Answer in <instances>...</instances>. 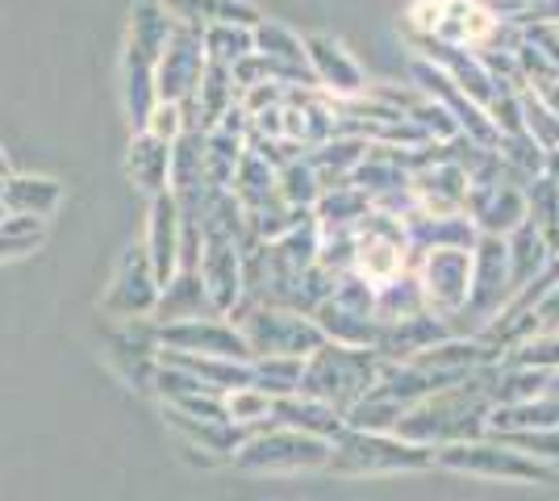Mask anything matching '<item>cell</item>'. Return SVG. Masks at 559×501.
I'll list each match as a JSON object with an SVG mask.
<instances>
[{"mask_svg":"<svg viewBox=\"0 0 559 501\" xmlns=\"http://www.w3.org/2000/svg\"><path fill=\"white\" fill-rule=\"evenodd\" d=\"M489 381L492 363L480 368V372H472L467 381L430 393L426 402L405 409V418L396 422L393 434L409 439V443H421V448H447V443H464V439L489 434Z\"/></svg>","mask_w":559,"mask_h":501,"instance_id":"6da1fadb","label":"cell"},{"mask_svg":"<svg viewBox=\"0 0 559 501\" xmlns=\"http://www.w3.org/2000/svg\"><path fill=\"white\" fill-rule=\"evenodd\" d=\"M435 464V448L409 443L393 430H343L330 448L326 473L338 477H389V473H421Z\"/></svg>","mask_w":559,"mask_h":501,"instance_id":"7a4b0ae2","label":"cell"},{"mask_svg":"<svg viewBox=\"0 0 559 501\" xmlns=\"http://www.w3.org/2000/svg\"><path fill=\"white\" fill-rule=\"evenodd\" d=\"M376 372H380V356H376V351L322 343L313 356L305 359L301 393L305 397L326 402V406H334L338 414H347V409L376 384Z\"/></svg>","mask_w":559,"mask_h":501,"instance_id":"3957f363","label":"cell"},{"mask_svg":"<svg viewBox=\"0 0 559 501\" xmlns=\"http://www.w3.org/2000/svg\"><path fill=\"white\" fill-rule=\"evenodd\" d=\"M234 326L242 331L251 356H293V359H309L322 343L326 334L318 331V322L309 313H293V310H280V306H259L251 297H242L234 306Z\"/></svg>","mask_w":559,"mask_h":501,"instance_id":"277c9868","label":"cell"},{"mask_svg":"<svg viewBox=\"0 0 559 501\" xmlns=\"http://www.w3.org/2000/svg\"><path fill=\"white\" fill-rule=\"evenodd\" d=\"M435 464L464 473L476 480H513V485H556V468L538 464L531 455L513 452L510 443H501L497 434L464 439V443H447L435 448Z\"/></svg>","mask_w":559,"mask_h":501,"instance_id":"5b68a950","label":"cell"},{"mask_svg":"<svg viewBox=\"0 0 559 501\" xmlns=\"http://www.w3.org/2000/svg\"><path fill=\"white\" fill-rule=\"evenodd\" d=\"M326 439L318 434H305V430L293 427H263L255 430L238 452H234V464L238 468H251V473H301V468H326L330 460Z\"/></svg>","mask_w":559,"mask_h":501,"instance_id":"8992f818","label":"cell"},{"mask_svg":"<svg viewBox=\"0 0 559 501\" xmlns=\"http://www.w3.org/2000/svg\"><path fill=\"white\" fill-rule=\"evenodd\" d=\"M506 301H510V251H506V239L480 235L476 247H472V293H467V306L455 318H472L467 334H476L501 313ZM455 318H447V326Z\"/></svg>","mask_w":559,"mask_h":501,"instance_id":"52a82bcc","label":"cell"},{"mask_svg":"<svg viewBox=\"0 0 559 501\" xmlns=\"http://www.w3.org/2000/svg\"><path fill=\"white\" fill-rule=\"evenodd\" d=\"M426 297V310L439 313V318H455L467 306V293H472V251L460 247H443V251H426L414 267Z\"/></svg>","mask_w":559,"mask_h":501,"instance_id":"ba28073f","label":"cell"},{"mask_svg":"<svg viewBox=\"0 0 559 501\" xmlns=\"http://www.w3.org/2000/svg\"><path fill=\"white\" fill-rule=\"evenodd\" d=\"M205 68H210V59H205L201 29L176 22V34L167 38L164 55H159V63H155V96L185 105V100H192V93H197Z\"/></svg>","mask_w":559,"mask_h":501,"instance_id":"9c48e42d","label":"cell"},{"mask_svg":"<svg viewBox=\"0 0 559 501\" xmlns=\"http://www.w3.org/2000/svg\"><path fill=\"white\" fill-rule=\"evenodd\" d=\"M159 351H192V356H217L251 363V347L234 322L222 318H188V322H167L159 326Z\"/></svg>","mask_w":559,"mask_h":501,"instance_id":"30bf717a","label":"cell"},{"mask_svg":"<svg viewBox=\"0 0 559 501\" xmlns=\"http://www.w3.org/2000/svg\"><path fill=\"white\" fill-rule=\"evenodd\" d=\"M159 276L146 260V247H130L114 272V285L105 293V313H114L121 322H134V318H151L155 301H159Z\"/></svg>","mask_w":559,"mask_h":501,"instance_id":"8fae6325","label":"cell"},{"mask_svg":"<svg viewBox=\"0 0 559 501\" xmlns=\"http://www.w3.org/2000/svg\"><path fill=\"white\" fill-rule=\"evenodd\" d=\"M464 214L480 235L506 239V235H513V230L526 222V192H522V184H510V180H497V184H467Z\"/></svg>","mask_w":559,"mask_h":501,"instance_id":"7c38bea8","label":"cell"},{"mask_svg":"<svg viewBox=\"0 0 559 501\" xmlns=\"http://www.w3.org/2000/svg\"><path fill=\"white\" fill-rule=\"evenodd\" d=\"M242 242L234 239H217V235H205V251H201V263H197V272H201V281L210 288V301L213 310L222 313H234V306L247 297V281H242Z\"/></svg>","mask_w":559,"mask_h":501,"instance_id":"4fadbf2b","label":"cell"},{"mask_svg":"<svg viewBox=\"0 0 559 501\" xmlns=\"http://www.w3.org/2000/svg\"><path fill=\"white\" fill-rule=\"evenodd\" d=\"M305 59L313 68L318 88L334 100H355V96L368 93V80L359 72V63L343 50V43H334L326 34H309L305 38Z\"/></svg>","mask_w":559,"mask_h":501,"instance_id":"5bb4252c","label":"cell"},{"mask_svg":"<svg viewBox=\"0 0 559 501\" xmlns=\"http://www.w3.org/2000/svg\"><path fill=\"white\" fill-rule=\"evenodd\" d=\"M451 338V326L439 313L421 310L414 318H401V322H380V343H376V356L389 359V363H409L421 351H430L435 343Z\"/></svg>","mask_w":559,"mask_h":501,"instance_id":"9a60e30c","label":"cell"},{"mask_svg":"<svg viewBox=\"0 0 559 501\" xmlns=\"http://www.w3.org/2000/svg\"><path fill=\"white\" fill-rule=\"evenodd\" d=\"M146 260L155 267L159 285H167L180 272V201L176 192L151 196V217H146Z\"/></svg>","mask_w":559,"mask_h":501,"instance_id":"2e32d148","label":"cell"},{"mask_svg":"<svg viewBox=\"0 0 559 501\" xmlns=\"http://www.w3.org/2000/svg\"><path fill=\"white\" fill-rule=\"evenodd\" d=\"M414 196H418L421 214H464L467 176L464 167L447 155V143H443V155L435 164L414 171Z\"/></svg>","mask_w":559,"mask_h":501,"instance_id":"e0dca14e","label":"cell"},{"mask_svg":"<svg viewBox=\"0 0 559 501\" xmlns=\"http://www.w3.org/2000/svg\"><path fill=\"white\" fill-rule=\"evenodd\" d=\"M188 318H222V313L213 310L210 288L201 281V272H176V276L159 288V301H155V313H151L155 326L188 322Z\"/></svg>","mask_w":559,"mask_h":501,"instance_id":"ac0fdd59","label":"cell"},{"mask_svg":"<svg viewBox=\"0 0 559 501\" xmlns=\"http://www.w3.org/2000/svg\"><path fill=\"white\" fill-rule=\"evenodd\" d=\"M272 422H276V427L305 430V434H318V439H326V443H334V439L347 430V418H343L338 409L326 406V402H318V397H305V393L280 397L276 409H272Z\"/></svg>","mask_w":559,"mask_h":501,"instance_id":"d6986e66","label":"cell"},{"mask_svg":"<svg viewBox=\"0 0 559 501\" xmlns=\"http://www.w3.org/2000/svg\"><path fill=\"white\" fill-rule=\"evenodd\" d=\"M313 322H318V331L326 334V343H338V347H364V351H376V343H380V318L343 310V306L330 301V297L313 310Z\"/></svg>","mask_w":559,"mask_h":501,"instance_id":"ffe728a7","label":"cell"},{"mask_svg":"<svg viewBox=\"0 0 559 501\" xmlns=\"http://www.w3.org/2000/svg\"><path fill=\"white\" fill-rule=\"evenodd\" d=\"M230 192L247 214H263V210L284 205V201H280V189H276V167L267 164V159H259L255 151H242Z\"/></svg>","mask_w":559,"mask_h":501,"instance_id":"44dd1931","label":"cell"},{"mask_svg":"<svg viewBox=\"0 0 559 501\" xmlns=\"http://www.w3.org/2000/svg\"><path fill=\"white\" fill-rule=\"evenodd\" d=\"M126 171H130V180H134L146 196L171 192V143H159V139H151L146 130H139V139L130 143Z\"/></svg>","mask_w":559,"mask_h":501,"instance_id":"7402d4cb","label":"cell"},{"mask_svg":"<svg viewBox=\"0 0 559 501\" xmlns=\"http://www.w3.org/2000/svg\"><path fill=\"white\" fill-rule=\"evenodd\" d=\"M506 251H510V297L518 288L531 285L538 272H547L551 260H556L551 242L543 239L531 222H522L513 235H506Z\"/></svg>","mask_w":559,"mask_h":501,"instance_id":"603a6c76","label":"cell"},{"mask_svg":"<svg viewBox=\"0 0 559 501\" xmlns=\"http://www.w3.org/2000/svg\"><path fill=\"white\" fill-rule=\"evenodd\" d=\"M59 201H63V189L47 176H13V180L0 184V205L13 217H34L38 222V217L55 214Z\"/></svg>","mask_w":559,"mask_h":501,"instance_id":"cb8c5ba5","label":"cell"},{"mask_svg":"<svg viewBox=\"0 0 559 501\" xmlns=\"http://www.w3.org/2000/svg\"><path fill=\"white\" fill-rule=\"evenodd\" d=\"M364 155H368V143H364V139H330V143L305 151L309 167L318 171V184H322V192L350 184V171L364 164Z\"/></svg>","mask_w":559,"mask_h":501,"instance_id":"d4e9b609","label":"cell"},{"mask_svg":"<svg viewBox=\"0 0 559 501\" xmlns=\"http://www.w3.org/2000/svg\"><path fill=\"white\" fill-rule=\"evenodd\" d=\"M159 4H164L180 25H197V29L217 25V22L255 29V25L263 22L251 4H238V0H159Z\"/></svg>","mask_w":559,"mask_h":501,"instance_id":"484cf974","label":"cell"},{"mask_svg":"<svg viewBox=\"0 0 559 501\" xmlns=\"http://www.w3.org/2000/svg\"><path fill=\"white\" fill-rule=\"evenodd\" d=\"M167 422L185 434V443L192 448H201V452H213V455H230L251 439L247 430L230 427V422H213V418H192V414H180V409L167 406Z\"/></svg>","mask_w":559,"mask_h":501,"instance_id":"4316f807","label":"cell"},{"mask_svg":"<svg viewBox=\"0 0 559 501\" xmlns=\"http://www.w3.org/2000/svg\"><path fill=\"white\" fill-rule=\"evenodd\" d=\"M372 214V201L368 192H359L355 184H343V189H326L313 205V222L322 235H334V230H355L364 217Z\"/></svg>","mask_w":559,"mask_h":501,"instance_id":"83f0119b","label":"cell"},{"mask_svg":"<svg viewBox=\"0 0 559 501\" xmlns=\"http://www.w3.org/2000/svg\"><path fill=\"white\" fill-rule=\"evenodd\" d=\"M559 427V397L543 393L531 402H513V406L489 409V434H510V430H547Z\"/></svg>","mask_w":559,"mask_h":501,"instance_id":"f1b7e54d","label":"cell"},{"mask_svg":"<svg viewBox=\"0 0 559 501\" xmlns=\"http://www.w3.org/2000/svg\"><path fill=\"white\" fill-rule=\"evenodd\" d=\"M272 409H276V397H267L255 384H242V389L222 393V418H226L230 427L247 430V434L272 427Z\"/></svg>","mask_w":559,"mask_h":501,"instance_id":"f546056e","label":"cell"},{"mask_svg":"<svg viewBox=\"0 0 559 501\" xmlns=\"http://www.w3.org/2000/svg\"><path fill=\"white\" fill-rule=\"evenodd\" d=\"M242 151H247V143L226 134V130H210V134H205V184H210V189L230 192Z\"/></svg>","mask_w":559,"mask_h":501,"instance_id":"4dcf8cb0","label":"cell"},{"mask_svg":"<svg viewBox=\"0 0 559 501\" xmlns=\"http://www.w3.org/2000/svg\"><path fill=\"white\" fill-rule=\"evenodd\" d=\"M301 372H305V359L293 356H263L251 359V384L263 389L267 397H293L301 393Z\"/></svg>","mask_w":559,"mask_h":501,"instance_id":"1f68e13d","label":"cell"},{"mask_svg":"<svg viewBox=\"0 0 559 501\" xmlns=\"http://www.w3.org/2000/svg\"><path fill=\"white\" fill-rule=\"evenodd\" d=\"M201 43H205V59H210V63L234 68V63H242V59L255 50V29L217 22V25H205V29H201Z\"/></svg>","mask_w":559,"mask_h":501,"instance_id":"d6a6232c","label":"cell"},{"mask_svg":"<svg viewBox=\"0 0 559 501\" xmlns=\"http://www.w3.org/2000/svg\"><path fill=\"white\" fill-rule=\"evenodd\" d=\"M426 310V297L414 272H401L396 281L376 288V318L380 322H401V318H414Z\"/></svg>","mask_w":559,"mask_h":501,"instance_id":"836d02e7","label":"cell"},{"mask_svg":"<svg viewBox=\"0 0 559 501\" xmlns=\"http://www.w3.org/2000/svg\"><path fill=\"white\" fill-rule=\"evenodd\" d=\"M276 189H280V201H284L288 210H313L318 196H322L318 171L309 167L305 155H297V159H288L284 167H276Z\"/></svg>","mask_w":559,"mask_h":501,"instance_id":"e575fe53","label":"cell"},{"mask_svg":"<svg viewBox=\"0 0 559 501\" xmlns=\"http://www.w3.org/2000/svg\"><path fill=\"white\" fill-rule=\"evenodd\" d=\"M522 192H526V222H531L547 242H556V235H559V180H551V176L543 171V176H535Z\"/></svg>","mask_w":559,"mask_h":501,"instance_id":"d590c367","label":"cell"},{"mask_svg":"<svg viewBox=\"0 0 559 501\" xmlns=\"http://www.w3.org/2000/svg\"><path fill=\"white\" fill-rule=\"evenodd\" d=\"M255 55H267L276 63H309L305 59V38H297L288 25L259 22L255 25Z\"/></svg>","mask_w":559,"mask_h":501,"instance_id":"8d00e7d4","label":"cell"},{"mask_svg":"<svg viewBox=\"0 0 559 501\" xmlns=\"http://www.w3.org/2000/svg\"><path fill=\"white\" fill-rule=\"evenodd\" d=\"M522 121H526V134L543 146V155L559 151V118L547 109V105H538L526 88H522Z\"/></svg>","mask_w":559,"mask_h":501,"instance_id":"74e56055","label":"cell"},{"mask_svg":"<svg viewBox=\"0 0 559 501\" xmlns=\"http://www.w3.org/2000/svg\"><path fill=\"white\" fill-rule=\"evenodd\" d=\"M501 443H510L513 452L531 455L538 464H556L559 460V427L547 430H510V434H497Z\"/></svg>","mask_w":559,"mask_h":501,"instance_id":"f35d334b","label":"cell"},{"mask_svg":"<svg viewBox=\"0 0 559 501\" xmlns=\"http://www.w3.org/2000/svg\"><path fill=\"white\" fill-rule=\"evenodd\" d=\"M142 130H146L151 139H159V143H176V139L188 130L185 105H176V100H155V109L146 114Z\"/></svg>","mask_w":559,"mask_h":501,"instance_id":"ab89813d","label":"cell"},{"mask_svg":"<svg viewBox=\"0 0 559 501\" xmlns=\"http://www.w3.org/2000/svg\"><path fill=\"white\" fill-rule=\"evenodd\" d=\"M535 318H538V334H556L559 331V281L543 293V301L535 306Z\"/></svg>","mask_w":559,"mask_h":501,"instance_id":"60d3db41","label":"cell"},{"mask_svg":"<svg viewBox=\"0 0 559 501\" xmlns=\"http://www.w3.org/2000/svg\"><path fill=\"white\" fill-rule=\"evenodd\" d=\"M526 93L535 96L538 105H547L551 114L559 118V75H551V80H535V84H526Z\"/></svg>","mask_w":559,"mask_h":501,"instance_id":"b9f144b4","label":"cell"},{"mask_svg":"<svg viewBox=\"0 0 559 501\" xmlns=\"http://www.w3.org/2000/svg\"><path fill=\"white\" fill-rule=\"evenodd\" d=\"M4 171H9V164H4V155H0V176H4Z\"/></svg>","mask_w":559,"mask_h":501,"instance_id":"7bdbcfd3","label":"cell"},{"mask_svg":"<svg viewBox=\"0 0 559 501\" xmlns=\"http://www.w3.org/2000/svg\"><path fill=\"white\" fill-rule=\"evenodd\" d=\"M551 251H556V260H559V235H556V242H551Z\"/></svg>","mask_w":559,"mask_h":501,"instance_id":"ee69618b","label":"cell"}]
</instances>
